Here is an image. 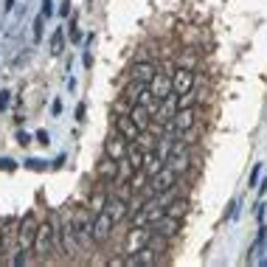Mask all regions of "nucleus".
I'll return each instance as SVG.
<instances>
[{
  "mask_svg": "<svg viewBox=\"0 0 267 267\" xmlns=\"http://www.w3.org/2000/svg\"><path fill=\"white\" fill-rule=\"evenodd\" d=\"M48 48H51V56H62V51H65V31L62 28H56L54 34H51Z\"/></svg>",
  "mask_w": 267,
  "mask_h": 267,
  "instance_id": "4be33fe9",
  "label": "nucleus"
},
{
  "mask_svg": "<svg viewBox=\"0 0 267 267\" xmlns=\"http://www.w3.org/2000/svg\"><path fill=\"white\" fill-rule=\"evenodd\" d=\"M54 14V3L51 0H42V17H51Z\"/></svg>",
  "mask_w": 267,
  "mask_h": 267,
  "instance_id": "c85d7f7f",
  "label": "nucleus"
},
{
  "mask_svg": "<svg viewBox=\"0 0 267 267\" xmlns=\"http://www.w3.org/2000/svg\"><path fill=\"white\" fill-rule=\"evenodd\" d=\"M129 107H132V104H129V101H126V98L121 96L118 101L112 104V110H115V115H126V112H129Z\"/></svg>",
  "mask_w": 267,
  "mask_h": 267,
  "instance_id": "a878e982",
  "label": "nucleus"
},
{
  "mask_svg": "<svg viewBox=\"0 0 267 267\" xmlns=\"http://www.w3.org/2000/svg\"><path fill=\"white\" fill-rule=\"evenodd\" d=\"M17 141L26 147V144H31V135H28V132H20V135H17Z\"/></svg>",
  "mask_w": 267,
  "mask_h": 267,
  "instance_id": "7c9ffc66",
  "label": "nucleus"
},
{
  "mask_svg": "<svg viewBox=\"0 0 267 267\" xmlns=\"http://www.w3.org/2000/svg\"><path fill=\"white\" fill-rule=\"evenodd\" d=\"M177 62H180V68H191V70H194L197 56L194 54H180V59H177Z\"/></svg>",
  "mask_w": 267,
  "mask_h": 267,
  "instance_id": "bb28decb",
  "label": "nucleus"
},
{
  "mask_svg": "<svg viewBox=\"0 0 267 267\" xmlns=\"http://www.w3.org/2000/svg\"><path fill=\"white\" fill-rule=\"evenodd\" d=\"M73 231H76L82 253L90 250L93 247V214L87 211V205H79V208L73 211Z\"/></svg>",
  "mask_w": 267,
  "mask_h": 267,
  "instance_id": "f257e3e1",
  "label": "nucleus"
},
{
  "mask_svg": "<svg viewBox=\"0 0 267 267\" xmlns=\"http://www.w3.org/2000/svg\"><path fill=\"white\" fill-rule=\"evenodd\" d=\"M112 228H115V222H112V217L107 214V211H98V214H93V242H107V239L112 236Z\"/></svg>",
  "mask_w": 267,
  "mask_h": 267,
  "instance_id": "0eeeda50",
  "label": "nucleus"
},
{
  "mask_svg": "<svg viewBox=\"0 0 267 267\" xmlns=\"http://www.w3.org/2000/svg\"><path fill=\"white\" fill-rule=\"evenodd\" d=\"M124 158H126V163H129L132 169H141V166H144V149H141L138 144H129Z\"/></svg>",
  "mask_w": 267,
  "mask_h": 267,
  "instance_id": "412c9836",
  "label": "nucleus"
},
{
  "mask_svg": "<svg viewBox=\"0 0 267 267\" xmlns=\"http://www.w3.org/2000/svg\"><path fill=\"white\" fill-rule=\"evenodd\" d=\"M149 93H152L158 101H163L166 96H172V76L169 73H161V70H155V76L149 79Z\"/></svg>",
  "mask_w": 267,
  "mask_h": 267,
  "instance_id": "9d476101",
  "label": "nucleus"
},
{
  "mask_svg": "<svg viewBox=\"0 0 267 267\" xmlns=\"http://www.w3.org/2000/svg\"><path fill=\"white\" fill-rule=\"evenodd\" d=\"M132 144H138V147L144 149V152H152L155 144H158V138H152V135H147V132H138V138H135Z\"/></svg>",
  "mask_w": 267,
  "mask_h": 267,
  "instance_id": "b1692460",
  "label": "nucleus"
},
{
  "mask_svg": "<svg viewBox=\"0 0 267 267\" xmlns=\"http://www.w3.org/2000/svg\"><path fill=\"white\" fill-rule=\"evenodd\" d=\"M6 104H9V93L3 90V93H0V110H3V107H6Z\"/></svg>",
  "mask_w": 267,
  "mask_h": 267,
  "instance_id": "2f4dec72",
  "label": "nucleus"
},
{
  "mask_svg": "<svg viewBox=\"0 0 267 267\" xmlns=\"http://www.w3.org/2000/svg\"><path fill=\"white\" fill-rule=\"evenodd\" d=\"M31 250L37 253V261H45V259H48V253L54 250V225H51V219L37 222L34 247H31Z\"/></svg>",
  "mask_w": 267,
  "mask_h": 267,
  "instance_id": "20e7f679",
  "label": "nucleus"
},
{
  "mask_svg": "<svg viewBox=\"0 0 267 267\" xmlns=\"http://www.w3.org/2000/svg\"><path fill=\"white\" fill-rule=\"evenodd\" d=\"M144 90H147V84H144V82H135V79H129L121 96H124L129 104H138V98H141V93H144Z\"/></svg>",
  "mask_w": 267,
  "mask_h": 267,
  "instance_id": "6ab92c4d",
  "label": "nucleus"
},
{
  "mask_svg": "<svg viewBox=\"0 0 267 267\" xmlns=\"http://www.w3.org/2000/svg\"><path fill=\"white\" fill-rule=\"evenodd\" d=\"M14 6V0H6V6H3V9H6V12H9V9H12Z\"/></svg>",
  "mask_w": 267,
  "mask_h": 267,
  "instance_id": "c9c22d12",
  "label": "nucleus"
},
{
  "mask_svg": "<svg viewBox=\"0 0 267 267\" xmlns=\"http://www.w3.org/2000/svg\"><path fill=\"white\" fill-rule=\"evenodd\" d=\"M172 76V93L175 96H183V93H189L191 87L197 84V76L191 68H177L175 73H169Z\"/></svg>",
  "mask_w": 267,
  "mask_h": 267,
  "instance_id": "6e6552de",
  "label": "nucleus"
},
{
  "mask_svg": "<svg viewBox=\"0 0 267 267\" xmlns=\"http://www.w3.org/2000/svg\"><path fill=\"white\" fill-rule=\"evenodd\" d=\"M34 233H37V219H34V214H28V217L20 222V231H17V247L34 253L31 250V247H34Z\"/></svg>",
  "mask_w": 267,
  "mask_h": 267,
  "instance_id": "1a4fd4ad",
  "label": "nucleus"
},
{
  "mask_svg": "<svg viewBox=\"0 0 267 267\" xmlns=\"http://www.w3.org/2000/svg\"><path fill=\"white\" fill-rule=\"evenodd\" d=\"M132 172H135V169L126 163V158H121V161H118V169H115V183H126Z\"/></svg>",
  "mask_w": 267,
  "mask_h": 267,
  "instance_id": "5701e85b",
  "label": "nucleus"
},
{
  "mask_svg": "<svg viewBox=\"0 0 267 267\" xmlns=\"http://www.w3.org/2000/svg\"><path fill=\"white\" fill-rule=\"evenodd\" d=\"M152 231L161 233V236H166V239H175L177 233H180V219H177V217H166V214H163V217L152 225Z\"/></svg>",
  "mask_w": 267,
  "mask_h": 267,
  "instance_id": "ddd939ff",
  "label": "nucleus"
},
{
  "mask_svg": "<svg viewBox=\"0 0 267 267\" xmlns=\"http://www.w3.org/2000/svg\"><path fill=\"white\" fill-rule=\"evenodd\" d=\"M186 211H189V203H186L183 197H175L172 203L163 205V214H166V217H177V219H183V217H186Z\"/></svg>",
  "mask_w": 267,
  "mask_h": 267,
  "instance_id": "a211bd4d",
  "label": "nucleus"
},
{
  "mask_svg": "<svg viewBox=\"0 0 267 267\" xmlns=\"http://www.w3.org/2000/svg\"><path fill=\"white\" fill-rule=\"evenodd\" d=\"M155 65L152 62H147V59H144V62H135L132 68H129V79H135V82H144V84H149V79L155 76Z\"/></svg>",
  "mask_w": 267,
  "mask_h": 267,
  "instance_id": "dca6fc26",
  "label": "nucleus"
},
{
  "mask_svg": "<svg viewBox=\"0 0 267 267\" xmlns=\"http://www.w3.org/2000/svg\"><path fill=\"white\" fill-rule=\"evenodd\" d=\"M175 183H177V175H175L169 166H163L161 172H155V175L149 177L147 186H144L141 191H144V197H152V194H161V191H166L169 186H175Z\"/></svg>",
  "mask_w": 267,
  "mask_h": 267,
  "instance_id": "39448f33",
  "label": "nucleus"
},
{
  "mask_svg": "<svg viewBox=\"0 0 267 267\" xmlns=\"http://www.w3.org/2000/svg\"><path fill=\"white\" fill-rule=\"evenodd\" d=\"M0 169H6V172H14V169H17V163H14L12 158H3V161H0Z\"/></svg>",
  "mask_w": 267,
  "mask_h": 267,
  "instance_id": "cd10ccee",
  "label": "nucleus"
},
{
  "mask_svg": "<svg viewBox=\"0 0 267 267\" xmlns=\"http://www.w3.org/2000/svg\"><path fill=\"white\" fill-rule=\"evenodd\" d=\"M26 166H28V169H37V172H40V169H45V163L34 158V161H26Z\"/></svg>",
  "mask_w": 267,
  "mask_h": 267,
  "instance_id": "c756f323",
  "label": "nucleus"
},
{
  "mask_svg": "<svg viewBox=\"0 0 267 267\" xmlns=\"http://www.w3.org/2000/svg\"><path fill=\"white\" fill-rule=\"evenodd\" d=\"M76 118H79V121H84V104H79V107H76Z\"/></svg>",
  "mask_w": 267,
  "mask_h": 267,
  "instance_id": "473e14b6",
  "label": "nucleus"
},
{
  "mask_svg": "<svg viewBox=\"0 0 267 267\" xmlns=\"http://www.w3.org/2000/svg\"><path fill=\"white\" fill-rule=\"evenodd\" d=\"M104 211L112 217V222L118 225V222H124L126 219V214H129V203H126L124 197H107V205H104Z\"/></svg>",
  "mask_w": 267,
  "mask_h": 267,
  "instance_id": "f8f14e48",
  "label": "nucleus"
},
{
  "mask_svg": "<svg viewBox=\"0 0 267 267\" xmlns=\"http://www.w3.org/2000/svg\"><path fill=\"white\" fill-rule=\"evenodd\" d=\"M149 236H152V228H149V225H132V228L126 231V239H124V253L126 256L138 253L141 247L149 242Z\"/></svg>",
  "mask_w": 267,
  "mask_h": 267,
  "instance_id": "423d86ee",
  "label": "nucleus"
},
{
  "mask_svg": "<svg viewBox=\"0 0 267 267\" xmlns=\"http://www.w3.org/2000/svg\"><path fill=\"white\" fill-rule=\"evenodd\" d=\"M31 34H34V42H40V40H42V34H45V17H42V14L34 20V28H31Z\"/></svg>",
  "mask_w": 267,
  "mask_h": 267,
  "instance_id": "393cba45",
  "label": "nucleus"
},
{
  "mask_svg": "<svg viewBox=\"0 0 267 267\" xmlns=\"http://www.w3.org/2000/svg\"><path fill=\"white\" fill-rule=\"evenodd\" d=\"M37 141L40 144H48V132H37Z\"/></svg>",
  "mask_w": 267,
  "mask_h": 267,
  "instance_id": "72a5a7b5",
  "label": "nucleus"
},
{
  "mask_svg": "<svg viewBox=\"0 0 267 267\" xmlns=\"http://www.w3.org/2000/svg\"><path fill=\"white\" fill-rule=\"evenodd\" d=\"M59 12H62V14H70V0H65V3H62V9H59Z\"/></svg>",
  "mask_w": 267,
  "mask_h": 267,
  "instance_id": "f704fd0d",
  "label": "nucleus"
},
{
  "mask_svg": "<svg viewBox=\"0 0 267 267\" xmlns=\"http://www.w3.org/2000/svg\"><path fill=\"white\" fill-rule=\"evenodd\" d=\"M126 147H129V141L124 138V135H107V141H104V155L107 158H112V161H121L126 155Z\"/></svg>",
  "mask_w": 267,
  "mask_h": 267,
  "instance_id": "9b49d317",
  "label": "nucleus"
},
{
  "mask_svg": "<svg viewBox=\"0 0 267 267\" xmlns=\"http://www.w3.org/2000/svg\"><path fill=\"white\" fill-rule=\"evenodd\" d=\"M115 132L118 135H124L126 141H129V144H132L135 138H138V126L132 124V118H129V115H115Z\"/></svg>",
  "mask_w": 267,
  "mask_h": 267,
  "instance_id": "f3484780",
  "label": "nucleus"
},
{
  "mask_svg": "<svg viewBox=\"0 0 267 267\" xmlns=\"http://www.w3.org/2000/svg\"><path fill=\"white\" fill-rule=\"evenodd\" d=\"M126 115L132 118V124L138 126L141 132H147V129H149V124H152V112H149L144 104H132V107H129V112H126Z\"/></svg>",
  "mask_w": 267,
  "mask_h": 267,
  "instance_id": "2eb2a0df",
  "label": "nucleus"
},
{
  "mask_svg": "<svg viewBox=\"0 0 267 267\" xmlns=\"http://www.w3.org/2000/svg\"><path fill=\"white\" fill-rule=\"evenodd\" d=\"M59 233H62V250L68 259L79 256L82 247H79V239H76V231H73V211H62L59 214Z\"/></svg>",
  "mask_w": 267,
  "mask_h": 267,
  "instance_id": "f03ea898",
  "label": "nucleus"
},
{
  "mask_svg": "<svg viewBox=\"0 0 267 267\" xmlns=\"http://www.w3.org/2000/svg\"><path fill=\"white\" fill-rule=\"evenodd\" d=\"M107 189H96L90 194V200H87V211L90 214H98V211H104V205H107Z\"/></svg>",
  "mask_w": 267,
  "mask_h": 267,
  "instance_id": "aec40b11",
  "label": "nucleus"
},
{
  "mask_svg": "<svg viewBox=\"0 0 267 267\" xmlns=\"http://www.w3.org/2000/svg\"><path fill=\"white\" fill-rule=\"evenodd\" d=\"M191 163H194V158H191L189 147H186L183 141H177V144H172V149H169L163 166H169L175 175H183V172H189V169H191Z\"/></svg>",
  "mask_w": 267,
  "mask_h": 267,
  "instance_id": "7ed1b4c3",
  "label": "nucleus"
},
{
  "mask_svg": "<svg viewBox=\"0 0 267 267\" xmlns=\"http://www.w3.org/2000/svg\"><path fill=\"white\" fill-rule=\"evenodd\" d=\"M115 169H118V161H112V158L101 155V161L96 163V177L101 183H115Z\"/></svg>",
  "mask_w": 267,
  "mask_h": 267,
  "instance_id": "4468645a",
  "label": "nucleus"
}]
</instances>
